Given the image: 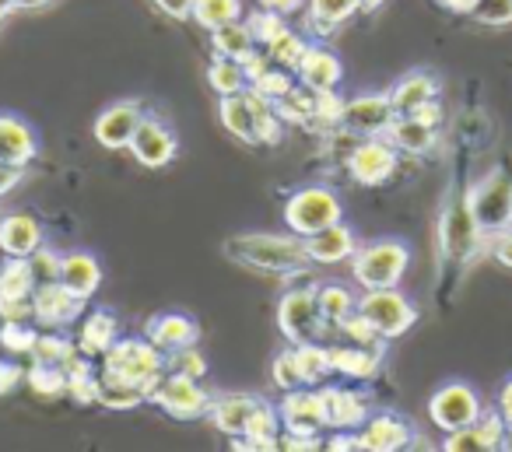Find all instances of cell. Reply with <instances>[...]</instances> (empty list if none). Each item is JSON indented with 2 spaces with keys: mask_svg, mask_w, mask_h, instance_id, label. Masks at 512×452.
Masks as SVG:
<instances>
[{
  "mask_svg": "<svg viewBox=\"0 0 512 452\" xmlns=\"http://www.w3.org/2000/svg\"><path fill=\"white\" fill-rule=\"evenodd\" d=\"M225 253L235 263L253 270H264V274H302L309 270V253H306V239L299 235H271V232H246V235H232L225 242Z\"/></svg>",
  "mask_w": 512,
  "mask_h": 452,
  "instance_id": "obj_1",
  "label": "cell"
},
{
  "mask_svg": "<svg viewBox=\"0 0 512 452\" xmlns=\"http://www.w3.org/2000/svg\"><path fill=\"white\" fill-rule=\"evenodd\" d=\"M411 267V246L404 239H372L355 249L351 256V277L365 291L372 288H397Z\"/></svg>",
  "mask_w": 512,
  "mask_h": 452,
  "instance_id": "obj_2",
  "label": "cell"
},
{
  "mask_svg": "<svg viewBox=\"0 0 512 452\" xmlns=\"http://www.w3.org/2000/svg\"><path fill=\"white\" fill-rule=\"evenodd\" d=\"M165 354L151 344L148 337L137 340V337H127V340H116L106 354H102V375H113V379H123V382H134V386L144 389V400L155 393L158 379L165 375Z\"/></svg>",
  "mask_w": 512,
  "mask_h": 452,
  "instance_id": "obj_3",
  "label": "cell"
},
{
  "mask_svg": "<svg viewBox=\"0 0 512 452\" xmlns=\"http://www.w3.org/2000/svg\"><path fill=\"white\" fill-rule=\"evenodd\" d=\"M341 214H344V207L334 190H327V186H306V190L288 197L285 225H288V232H295L299 239H309V235L337 225Z\"/></svg>",
  "mask_w": 512,
  "mask_h": 452,
  "instance_id": "obj_4",
  "label": "cell"
},
{
  "mask_svg": "<svg viewBox=\"0 0 512 452\" xmlns=\"http://www.w3.org/2000/svg\"><path fill=\"white\" fill-rule=\"evenodd\" d=\"M470 200V211H474L477 225L481 232L488 235H498L509 228V214H512V172L509 169H495L488 179L474 186L467 193Z\"/></svg>",
  "mask_w": 512,
  "mask_h": 452,
  "instance_id": "obj_5",
  "label": "cell"
},
{
  "mask_svg": "<svg viewBox=\"0 0 512 452\" xmlns=\"http://www.w3.org/2000/svg\"><path fill=\"white\" fill-rule=\"evenodd\" d=\"M358 312L383 333V340H393L400 333H407L418 323V309L411 305V298L400 295L397 288H372L358 298Z\"/></svg>",
  "mask_w": 512,
  "mask_h": 452,
  "instance_id": "obj_6",
  "label": "cell"
},
{
  "mask_svg": "<svg viewBox=\"0 0 512 452\" xmlns=\"http://www.w3.org/2000/svg\"><path fill=\"white\" fill-rule=\"evenodd\" d=\"M151 403L165 410L169 417H179V421H190V417H204L211 410V393L200 386L193 375H183V372H172V375H162L155 386V393L148 396Z\"/></svg>",
  "mask_w": 512,
  "mask_h": 452,
  "instance_id": "obj_7",
  "label": "cell"
},
{
  "mask_svg": "<svg viewBox=\"0 0 512 452\" xmlns=\"http://www.w3.org/2000/svg\"><path fill=\"white\" fill-rule=\"evenodd\" d=\"M481 396L467 382H446L428 400V417L439 431H460L481 417Z\"/></svg>",
  "mask_w": 512,
  "mask_h": 452,
  "instance_id": "obj_8",
  "label": "cell"
},
{
  "mask_svg": "<svg viewBox=\"0 0 512 452\" xmlns=\"http://www.w3.org/2000/svg\"><path fill=\"white\" fill-rule=\"evenodd\" d=\"M439 239H442V253H446L449 260H470V256L484 246V239H488V235H484L481 225H477L474 211H470L467 193H463V197H456V200H449L446 214H442Z\"/></svg>",
  "mask_w": 512,
  "mask_h": 452,
  "instance_id": "obj_9",
  "label": "cell"
},
{
  "mask_svg": "<svg viewBox=\"0 0 512 452\" xmlns=\"http://www.w3.org/2000/svg\"><path fill=\"white\" fill-rule=\"evenodd\" d=\"M348 172L362 186H383L397 172V148L386 137H369L348 155Z\"/></svg>",
  "mask_w": 512,
  "mask_h": 452,
  "instance_id": "obj_10",
  "label": "cell"
},
{
  "mask_svg": "<svg viewBox=\"0 0 512 452\" xmlns=\"http://www.w3.org/2000/svg\"><path fill=\"white\" fill-rule=\"evenodd\" d=\"M281 424H285L288 435H320V428H327V410H323L320 389H285V400H281Z\"/></svg>",
  "mask_w": 512,
  "mask_h": 452,
  "instance_id": "obj_11",
  "label": "cell"
},
{
  "mask_svg": "<svg viewBox=\"0 0 512 452\" xmlns=\"http://www.w3.org/2000/svg\"><path fill=\"white\" fill-rule=\"evenodd\" d=\"M278 326L292 344H302V340H309V333L320 330L323 319H320V305H316V284H309V288H295L281 298Z\"/></svg>",
  "mask_w": 512,
  "mask_h": 452,
  "instance_id": "obj_12",
  "label": "cell"
},
{
  "mask_svg": "<svg viewBox=\"0 0 512 452\" xmlns=\"http://www.w3.org/2000/svg\"><path fill=\"white\" fill-rule=\"evenodd\" d=\"M393 120H397V109L390 102V92H376L344 102L341 127H348L351 134H362V137H383Z\"/></svg>",
  "mask_w": 512,
  "mask_h": 452,
  "instance_id": "obj_13",
  "label": "cell"
},
{
  "mask_svg": "<svg viewBox=\"0 0 512 452\" xmlns=\"http://www.w3.org/2000/svg\"><path fill=\"white\" fill-rule=\"evenodd\" d=\"M141 120H144V106L137 99L113 102V106L102 109V116L95 120V141H99L102 148H109V151L130 148V141H134Z\"/></svg>",
  "mask_w": 512,
  "mask_h": 452,
  "instance_id": "obj_14",
  "label": "cell"
},
{
  "mask_svg": "<svg viewBox=\"0 0 512 452\" xmlns=\"http://www.w3.org/2000/svg\"><path fill=\"white\" fill-rule=\"evenodd\" d=\"M85 309V298H78L74 291H67L60 281L53 284H39L32 291V316L39 319L43 326H67L81 316Z\"/></svg>",
  "mask_w": 512,
  "mask_h": 452,
  "instance_id": "obj_15",
  "label": "cell"
},
{
  "mask_svg": "<svg viewBox=\"0 0 512 452\" xmlns=\"http://www.w3.org/2000/svg\"><path fill=\"white\" fill-rule=\"evenodd\" d=\"M176 148H179L176 134H172L162 120H155V116H144L141 127H137V134H134V141H130L134 158L141 165H148V169H162V165H169L172 158H176Z\"/></svg>",
  "mask_w": 512,
  "mask_h": 452,
  "instance_id": "obj_16",
  "label": "cell"
},
{
  "mask_svg": "<svg viewBox=\"0 0 512 452\" xmlns=\"http://www.w3.org/2000/svg\"><path fill=\"white\" fill-rule=\"evenodd\" d=\"M148 340L158 347L162 354H176L183 347L197 344V323L183 312H158V316L148 319Z\"/></svg>",
  "mask_w": 512,
  "mask_h": 452,
  "instance_id": "obj_17",
  "label": "cell"
},
{
  "mask_svg": "<svg viewBox=\"0 0 512 452\" xmlns=\"http://www.w3.org/2000/svg\"><path fill=\"white\" fill-rule=\"evenodd\" d=\"M295 71H299L302 88H313V92H334L344 78V64L327 46H306V53H302Z\"/></svg>",
  "mask_w": 512,
  "mask_h": 452,
  "instance_id": "obj_18",
  "label": "cell"
},
{
  "mask_svg": "<svg viewBox=\"0 0 512 452\" xmlns=\"http://www.w3.org/2000/svg\"><path fill=\"white\" fill-rule=\"evenodd\" d=\"M39 151V137L32 130V123H25L22 116L0 113V162L8 165H29Z\"/></svg>",
  "mask_w": 512,
  "mask_h": 452,
  "instance_id": "obj_19",
  "label": "cell"
},
{
  "mask_svg": "<svg viewBox=\"0 0 512 452\" xmlns=\"http://www.w3.org/2000/svg\"><path fill=\"white\" fill-rule=\"evenodd\" d=\"M320 396H323V410H327V428H334V431H358L365 421H369L365 400L355 393V389L327 386V389H320Z\"/></svg>",
  "mask_w": 512,
  "mask_h": 452,
  "instance_id": "obj_20",
  "label": "cell"
},
{
  "mask_svg": "<svg viewBox=\"0 0 512 452\" xmlns=\"http://www.w3.org/2000/svg\"><path fill=\"white\" fill-rule=\"evenodd\" d=\"M358 438H362V449L369 452H397L404 449L414 438L411 424L397 414H376L358 428Z\"/></svg>",
  "mask_w": 512,
  "mask_h": 452,
  "instance_id": "obj_21",
  "label": "cell"
},
{
  "mask_svg": "<svg viewBox=\"0 0 512 452\" xmlns=\"http://www.w3.org/2000/svg\"><path fill=\"white\" fill-rule=\"evenodd\" d=\"M358 249V239L355 232H351L344 221H337V225L323 228V232L309 235L306 239V253L313 263H323V267H334V263H344L351 260Z\"/></svg>",
  "mask_w": 512,
  "mask_h": 452,
  "instance_id": "obj_22",
  "label": "cell"
},
{
  "mask_svg": "<svg viewBox=\"0 0 512 452\" xmlns=\"http://www.w3.org/2000/svg\"><path fill=\"white\" fill-rule=\"evenodd\" d=\"M46 232L32 214H4L0 218V249L4 256H25L29 260L43 246Z\"/></svg>",
  "mask_w": 512,
  "mask_h": 452,
  "instance_id": "obj_23",
  "label": "cell"
},
{
  "mask_svg": "<svg viewBox=\"0 0 512 452\" xmlns=\"http://www.w3.org/2000/svg\"><path fill=\"white\" fill-rule=\"evenodd\" d=\"M439 92H442L439 74L407 71L404 78L390 88V102H393V109H397V116H407V113H414L418 106H425V102L439 99Z\"/></svg>",
  "mask_w": 512,
  "mask_h": 452,
  "instance_id": "obj_24",
  "label": "cell"
},
{
  "mask_svg": "<svg viewBox=\"0 0 512 452\" xmlns=\"http://www.w3.org/2000/svg\"><path fill=\"white\" fill-rule=\"evenodd\" d=\"M327 354H330V372H341L348 379H372L379 372V361H383L379 347H365V344H337L327 347Z\"/></svg>",
  "mask_w": 512,
  "mask_h": 452,
  "instance_id": "obj_25",
  "label": "cell"
},
{
  "mask_svg": "<svg viewBox=\"0 0 512 452\" xmlns=\"http://www.w3.org/2000/svg\"><path fill=\"white\" fill-rule=\"evenodd\" d=\"M383 137L404 155H428L435 148V141H439V127H428L418 116H397Z\"/></svg>",
  "mask_w": 512,
  "mask_h": 452,
  "instance_id": "obj_26",
  "label": "cell"
},
{
  "mask_svg": "<svg viewBox=\"0 0 512 452\" xmlns=\"http://www.w3.org/2000/svg\"><path fill=\"white\" fill-rule=\"evenodd\" d=\"M60 284L88 302V298H92L95 291H99V284H102L99 260H95L92 253H85V249H78V253H67L64 267H60Z\"/></svg>",
  "mask_w": 512,
  "mask_h": 452,
  "instance_id": "obj_27",
  "label": "cell"
},
{
  "mask_svg": "<svg viewBox=\"0 0 512 452\" xmlns=\"http://www.w3.org/2000/svg\"><path fill=\"white\" fill-rule=\"evenodd\" d=\"M256 403H260L256 396L228 393V396H221V400H214L207 414H211V421H214V428H218V431L242 438V435H246V428H249V417H253Z\"/></svg>",
  "mask_w": 512,
  "mask_h": 452,
  "instance_id": "obj_28",
  "label": "cell"
},
{
  "mask_svg": "<svg viewBox=\"0 0 512 452\" xmlns=\"http://www.w3.org/2000/svg\"><path fill=\"white\" fill-rule=\"evenodd\" d=\"M120 340V319L106 309H95L92 316L81 323V337H78V351L88 358H102L109 347Z\"/></svg>",
  "mask_w": 512,
  "mask_h": 452,
  "instance_id": "obj_29",
  "label": "cell"
},
{
  "mask_svg": "<svg viewBox=\"0 0 512 452\" xmlns=\"http://www.w3.org/2000/svg\"><path fill=\"white\" fill-rule=\"evenodd\" d=\"M278 428H281V417L271 403H256L253 417H249V428H246V442H239L235 449H278L281 438H278Z\"/></svg>",
  "mask_w": 512,
  "mask_h": 452,
  "instance_id": "obj_30",
  "label": "cell"
},
{
  "mask_svg": "<svg viewBox=\"0 0 512 452\" xmlns=\"http://www.w3.org/2000/svg\"><path fill=\"white\" fill-rule=\"evenodd\" d=\"M316 305H320L323 326H341L358 312V298L344 284H316Z\"/></svg>",
  "mask_w": 512,
  "mask_h": 452,
  "instance_id": "obj_31",
  "label": "cell"
},
{
  "mask_svg": "<svg viewBox=\"0 0 512 452\" xmlns=\"http://www.w3.org/2000/svg\"><path fill=\"white\" fill-rule=\"evenodd\" d=\"M221 123H225L228 134H235L239 141L256 144V113L246 92L225 95V99H221Z\"/></svg>",
  "mask_w": 512,
  "mask_h": 452,
  "instance_id": "obj_32",
  "label": "cell"
},
{
  "mask_svg": "<svg viewBox=\"0 0 512 452\" xmlns=\"http://www.w3.org/2000/svg\"><path fill=\"white\" fill-rule=\"evenodd\" d=\"M32 291H36V274H32V263L25 256H8L0 263V302L32 298Z\"/></svg>",
  "mask_w": 512,
  "mask_h": 452,
  "instance_id": "obj_33",
  "label": "cell"
},
{
  "mask_svg": "<svg viewBox=\"0 0 512 452\" xmlns=\"http://www.w3.org/2000/svg\"><path fill=\"white\" fill-rule=\"evenodd\" d=\"M211 50H214V57H228L242 64V60L256 50V39H253V32H249V25L228 22L211 32Z\"/></svg>",
  "mask_w": 512,
  "mask_h": 452,
  "instance_id": "obj_34",
  "label": "cell"
},
{
  "mask_svg": "<svg viewBox=\"0 0 512 452\" xmlns=\"http://www.w3.org/2000/svg\"><path fill=\"white\" fill-rule=\"evenodd\" d=\"M358 11H362V0H309V25L327 36Z\"/></svg>",
  "mask_w": 512,
  "mask_h": 452,
  "instance_id": "obj_35",
  "label": "cell"
},
{
  "mask_svg": "<svg viewBox=\"0 0 512 452\" xmlns=\"http://www.w3.org/2000/svg\"><path fill=\"white\" fill-rule=\"evenodd\" d=\"M242 18V0H193V22L200 29L214 32L228 22H239Z\"/></svg>",
  "mask_w": 512,
  "mask_h": 452,
  "instance_id": "obj_36",
  "label": "cell"
},
{
  "mask_svg": "<svg viewBox=\"0 0 512 452\" xmlns=\"http://www.w3.org/2000/svg\"><path fill=\"white\" fill-rule=\"evenodd\" d=\"M144 400V389L134 386V382H123V379H113V375H102L99 379V389H95V403L109 410H130Z\"/></svg>",
  "mask_w": 512,
  "mask_h": 452,
  "instance_id": "obj_37",
  "label": "cell"
},
{
  "mask_svg": "<svg viewBox=\"0 0 512 452\" xmlns=\"http://www.w3.org/2000/svg\"><path fill=\"white\" fill-rule=\"evenodd\" d=\"M207 81H211V88L221 95V99H225V95L246 92V85H249L242 64H239V60H228V57H214L211 60V67H207Z\"/></svg>",
  "mask_w": 512,
  "mask_h": 452,
  "instance_id": "obj_38",
  "label": "cell"
},
{
  "mask_svg": "<svg viewBox=\"0 0 512 452\" xmlns=\"http://www.w3.org/2000/svg\"><path fill=\"white\" fill-rule=\"evenodd\" d=\"M306 39L299 36L295 29H285L278 39H271V43L264 46L267 50V57L274 60L278 67H285V71H295L299 67V60H302V53H306Z\"/></svg>",
  "mask_w": 512,
  "mask_h": 452,
  "instance_id": "obj_39",
  "label": "cell"
},
{
  "mask_svg": "<svg viewBox=\"0 0 512 452\" xmlns=\"http://www.w3.org/2000/svg\"><path fill=\"white\" fill-rule=\"evenodd\" d=\"M295 358H299L302 375H306V386H316V382H323V375L330 372L327 347L313 344V340H302V344H295Z\"/></svg>",
  "mask_w": 512,
  "mask_h": 452,
  "instance_id": "obj_40",
  "label": "cell"
},
{
  "mask_svg": "<svg viewBox=\"0 0 512 452\" xmlns=\"http://www.w3.org/2000/svg\"><path fill=\"white\" fill-rule=\"evenodd\" d=\"M249 88H253V92H260V95H264V99L278 102V99H285V95L292 92V88H295V81H292V74H288L285 67L271 64L264 74H260V78H253V81H249Z\"/></svg>",
  "mask_w": 512,
  "mask_h": 452,
  "instance_id": "obj_41",
  "label": "cell"
},
{
  "mask_svg": "<svg viewBox=\"0 0 512 452\" xmlns=\"http://www.w3.org/2000/svg\"><path fill=\"white\" fill-rule=\"evenodd\" d=\"M32 358L43 361V365H60L64 368L67 361L74 358V344L64 337H50V333H39L36 347H32Z\"/></svg>",
  "mask_w": 512,
  "mask_h": 452,
  "instance_id": "obj_42",
  "label": "cell"
},
{
  "mask_svg": "<svg viewBox=\"0 0 512 452\" xmlns=\"http://www.w3.org/2000/svg\"><path fill=\"white\" fill-rule=\"evenodd\" d=\"M29 382L36 393L43 396H60L67 389V372L60 365H43V361H36V368L29 372Z\"/></svg>",
  "mask_w": 512,
  "mask_h": 452,
  "instance_id": "obj_43",
  "label": "cell"
},
{
  "mask_svg": "<svg viewBox=\"0 0 512 452\" xmlns=\"http://www.w3.org/2000/svg\"><path fill=\"white\" fill-rule=\"evenodd\" d=\"M470 18L477 25H491V29L512 25V0H477L470 8Z\"/></svg>",
  "mask_w": 512,
  "mask_h": 452,
  "instance_id": "obj_44",
  "label": "cell"
},
{
  "mask_svg": "<svg viewBox=\"0 0 512 452\" xmlns=\"http://www.w3.org/2000/svg\"><path fill=\"white\" fill-rule=\"evenodd\" d=\"M249 32H253V39H256V46H267L271 39H278L281 32L288 29L285 25V15H274V11H267V8H260L256 15H249Z\"/></svg>",
  "mask_w": 512,
  "mask_h": 452,
  "instance_id": "obj_45",
  "label": "cell"
},
{
  "mask_svg": "<svg viewBox=\"0 0 512 452\" xmlns=\"http://www.w3.org/2000/svg\"><path fill=\"white\" fill-rule=\"evenodd\" d=\"M271 375H274V382H278V389L306 386V375H302V365H299V358H295V347L292 351H281L278 358H274Z\"/></svg>",
  "mask_w": 512,
  "mask_h": 452,
  "instance_id": "obj_46",
  "label": "cell"
},
{
  "mask_svg": "<svg viewBox=\"0 0 512 452\" xmlns=\"http://www.w3.org/2000/svg\"><path fill=\"white\" fill-rule=\"evenodd\" d=\"M474 424H477V431H481V438H484V445H488V449H502L505 438L512 435L498 407L495 410H481V417H477Z\"/></svg>",
  "mask_w": 512,
  "mask_h": 452,
  "instance_id": "obj_47",
  "label": "cell"
},
{
  "mask_svg": "<svg viewBox=\"0 0 512 452\" xmlns=\"http://www.w3.org/2000/svg\"><path fill=\"white\" fill-rule=\"evenodd\" d=\"M29 263H32V274H36V288H39V284L60 281V267H64V256H57L53 249L39 246L36 253L29 256Z\"/></svg>",
  "mask_w": 512,
  "mask_h": 452,
  "instance_id": "obj_48",
  "label": "cell"
},
{
  "mask_svg": "<svg viewBox=\"0 0 512 452\" xmlns=\"http://www.w3.org/2000/svg\"><path fill=\"white\" fill-rule=\"evenodd\" d=\"M313 120L320 123V127H337V123L344 120V99H337V88L334 92H316Z\"/></svg>",
  "mask_w": 512,
  "mask_h": 452,
  "instance_id": "obj_49",
  "label": "cell"
},
{
  "mask_svg": "<svg viewBox=\"0 0 512 452\" xmlns=\"http://www.w3.org/2000/svg\"><path fill=\"white\" fill-rule=\"evenodd\" d=\"M442 449L446 452H477V449H488V445H484L477 424H467V428H460V431H446Z\"/></svg>",
  "mask_w": 512,
  "mask_h": 452,
  "instance_id": "obj_50",
  "label": "cell"
},
{
  "mask_svg": "<svg viewBox=\"0 0 512 452\" xmlns=\"http://www.w3.org/2000/svg\"><path fill=\"white\" fill-rule=\"evenodd\" d=\"M0 340H4V347H11V351H18V354L29 351L32 354L39 333H32L25 323H4V333H0Z\"/></svg>",
  "mask_w": 512,
  "mask_h": 452,
  "instance_id": "obj_51",
  "label": "cell"
},
{
  "mask_svg": "<svg viewBox=\"0 0 512 452\" xmlns=\"http://www.w3.org/2000/svg\"><path fill=\"white\" fill-rule=\"evenodd\" d=\"M172 372H183V375H193V379H200V375L207 372V365H204V358H200L193 347H183V351H176L172 354Z\"/></svg>",
  "mask_w": 512,
  "mask_h": 452,
  "instance_id": "obj_52",
  "label": "cell"
},
{
  "mask_svg": "<svg viewBox=\"0 0 512 452\" xmlns=\"http://www.w3.org/2000/svg\"><path fill=\"white\" fill-rule=\"evenodd\" d=\"M491 256H495L502 267L512 270V232H498L495 242H491Z\"/></svg>",
  "mask_w": 512,
  "mask_h": 452,
  "instance_id": "obj_53",
  "label": "cell"
},
{
  "mask_svg": "<svg viewBox=\"0 0 512 452\" xmlns=\"http://www.w3.org/2000/svg\"><path fill=\"white\" fill-rule=\"evenodd\" d=\"M18 183H22V165L0 162V197H8Z\"/></svg>",
  "mask_w": 512,
  "mask_h": 452,
  "instance_id": "obj_54",
  "label": "cell"
},
{
  "mask_svg": "<svg viewBox=\"0 0 512 452\" xmlns=\"http://www.w3.org/2000/svg\"><path fill=\"white\" fill-rule=\"evenodd\" d=\"M22 368L18 365H8V361H0V396L4 393H11V389L18 386V382H22Z\"/></svg>",
  "mask_w": 512,
  "mask_h": 452,
  "instance_id": "obj_55",
  "label": "cell"
},
{
  "mask_svg": "<svg viewBox=\"0 0 512 452\" xmlns=\"http://www.w3.org/2000/svg\"><path fill=\"white\" fill-rule=\"evenodd\" d=\"M155 4H158V8H162L169 18H179V22L193 15V0H155Z\"/></svg>",
  "mask_w": 512,
  "mask_h": 452,
  "instance_id": "obj_56",
  "label": "cell"
},
{
  "mask_svg": "<svg viewBox=\"0 0 512 452\" xmlns=\"http://www.w3.org/2000/svg\"><path fill=\"white\" fill-rule=\"evenodd\" d=\"M407 116H418V120L428 123V127H439V123H442V106H439V99H432V102H425V106H418L414 113H407Z\"/></svg>",
  "mask_w": 512,
  "mask_h": 452,
  "instance_id": "obj_57",
  "label": "cell"
},
{
  "mask_svg": "<svg viewBox=\"0 0 512 452\" xmlns=\"http://www.w3.org/2000/svg\"><path fill=\"white\" fill-rule=\"evenodd\" d=\"M498 410H502L505 424H509V431H512V375L502 382V389H498Z\"/></svg>",
  "mask_w": 512,
  "mask_h": 452,
  "instance_id": "obj_58",
  "label": "cell"
},
{
  "mask_svg": "<svg viewBox=\"0 0 512 452\" xmlns=\"http://www.w3.org/2000/svg\"><path fill=\"white\" fill-rule=\"evenodd\" d=\"M306 0H260V8L274 11V15H292V11H299Z\"/></svg>",
  "mask_w": 512,
  "mask_h": 452,
  "instance_id": "obj_59",
  "label": "cell"
},
{
  "mask_svg": "<svg viewBox=\"0 0 512 452\" xmlns=\"http://www.w3.org/2000/svg\"><path fill=\"white\" fill-rule=\"evenodd\" d=\"M442 8L453 11V15H470V8H474L477 0H439Z\"/></svg>",
  "mask_w": 512,
  "mask_h": 452,
  "instance_id": "obj_60",
  "label": "cell"
},
{
  "mask_svg": "<svg viewBox=\"0 0 512 452\" xmlns=\"http://www.w3.org/2000/svg\"><path fill=\"white\" fill-rule=\"evenodd\" d=\"M53 0H18V11H36V8H46Z\"/></svg>",
  "mask_w": 512,
  "mask_h": 452,
  "instance_id": "obj_61",
  "label": "cell"
},
{
  "mask_svg": "<svg viewBox=\"0 0 512 452\" xmlns=\"http://www.w3.org/2000/svg\"><path fill=\"white\" fill-rule=\"evenodd\" d=\"M8 11H18V0H0V18L8 15Z\"/></svg>",
  "mask_w": 512,
  "mask_h": 452,
  "instance_id": "obj_62",
  "label": "cell"
},
{
  "mask_svg": "<svg viewBox=\"0 0 512 452\" xmlns=\"http://www.w3.org/2000/svg\"><path fill=\"white\" fill-rule=\"evenodd\" d=\"M386 0H362V11H376V8H383Z\"/></svg>",
  "mask_w": 512,
  "mask_h": 452,
  "instance_id": "obj_63",
  "label": "cell"
},
{
  "mask_svg": "<svg viewBox=\"0 0 512 452\" xmlns=\"http://www.w3.org/2000/svg\"><path fill=\"white\" fill-rule=\"evenodd\" d=\"M505 232H512V214H509V228H505Z\"/></svg>",
  "mask_w": 512,
  "mask_h": 452,
  "instance_id": "obj_64",
  "label": "cell"
}]
</instances>
